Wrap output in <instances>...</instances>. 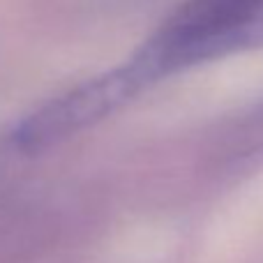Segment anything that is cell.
<instances>
[{
    "mask_svg": "<svg viewBox=\"0 0 263 263\" xmlns=\"http://www.w3.org/2000/svg\"><path fill=\"white\" fill-rule=\"evenodd\" d=\"M143 90L148 86L127 58L37 106L14 127L12 143L16 150L30 155L53 148L106 120Z\"/></svg>",
    "mask_w": 263,
    "mask_h": 263,
    "instance_id": "cell-2",
    "label": "cell"
},
{
    "mask_svg": "<svg viewBox=\"0 0 263 263\" xmlns=\"http://www.w3.org/2000/svg\"><path fill=\"white\" fill-rule=\"evenodd\" d=\"M261 0H182L157 30L129 55L145 81L256 46Z\"/></svg>",
    "mask_w": 263,
    "mask_h": 263,
    "instance_id": "cell-1",
    "label": "cell"
},
{
    "mask_svg": "<svg viewBox=\"0 0 263 263\" xmlns=\"http://www.w3.org/2000/svg\"><path fill=\"white\" fill-rule=\"evenodd\" d=\"M261 3H263V0H261Z\"/></svg>",
    "mask_w": 263,
    "mask_h": 263,
    "instance_id": "cell-3",
    "label": "cell"
}]
</instances>
